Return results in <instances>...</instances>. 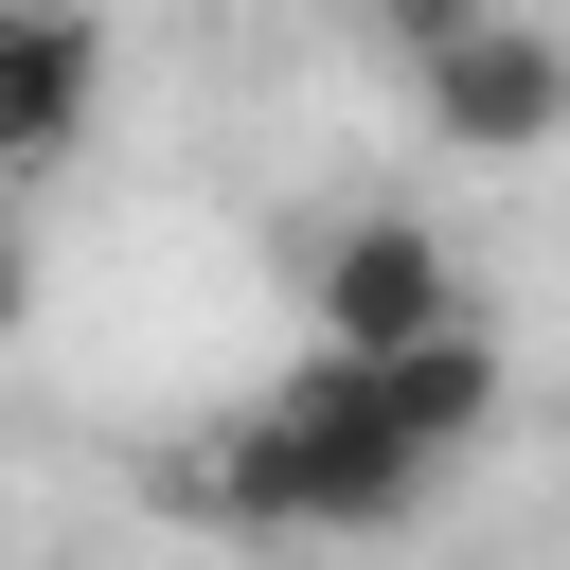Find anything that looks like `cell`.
Masks as SVG:
<instances>
[{
	"mask_svg": "<svg viewBox=\"0 0 570 570\" xmlns=\"http://www.w3.org/2000/svg\"><path fill=\"white\" fill-rule=\"evenodd\" d=\"M481 428H499V338H481V321L428 338V356H303L285 392L232 410L214 499H232L249 534H374V517H410Z\"/></svg>",
	"mask_w": 570,
	"mask_h": 570,
	"instance_id": "1",
	"label": "cell"
},
{
	"mask_svg": "<svg viewBox=\"0 0 570 570\" xmlns=\"http://www.w3.org/2000/svg\"><path fill=\"white\" fill-rule=\"evenodd\" d=\"M107 107V36L89 0H0V178H53Z\"/></svg>",
	"mask_w": 570,
	"mask_h": 570,
	"instance_id": "4",
	"label": "cell"
},
{
	"mask_svg": "<svg viewBox=\"0 0 570 570\" xmlns=\"http://www.w3.org/2000/svg\"><path fill=\"white\" fill-rule=\"evenodd\" d=\"M428 338H463V267H445V232L356 214V232L321 249V356H428Z\"/></svg>",
	"mask_w": 570,
	"mask_h": 570,
	"instance_id": "3",
	"label": "cell"
},
{
	"mask_svg": "<svg viewBox=\"0 0 570 570\" xmlns=\"http://www.w3.org/2000/svg\"><path fill=\"white\" fill-rule=\"evenodd\" d=\"M481 18H499V0H392V53L428 71V53H445V36H481Z\"/></svg>",
	"mask_w": 570,
	"mask_h": 570,
	"instance_id": "5",
	"label": "cell"
},
{
	"mask_svg": "<svg viewBox=\"0 0 570 570\" xmlns=\"http://www.w3.org/2000/svg\"><path fill=\"white\" fill-rule=\"evenodd\" d=\"M0 321H18V249H0Z\"/></svg>",
	"mask_w": 570,
	"mask_h": 570,
	"instance_id": "6",
	"label": "cell"
},
{
	"mask_svg": "<svg viewBox=\"0 0 570 570\" xmlns=\"http://www.w3.org/2000/svg\"><path fill=\"white\" fill-rule=\"evenodd\" d=\"M410 89H428V142H463V160H534V142H570V36H534V18L445 36Z\"/></svg>",
	"mask_w": 570,
	"mask_h": 570,
	"instance_id": "2",
	"label": "cell"
}]
</instances>
